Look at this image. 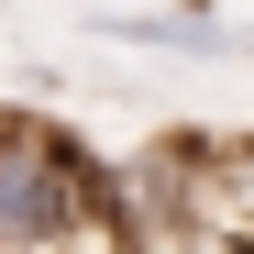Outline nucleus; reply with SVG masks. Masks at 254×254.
Segmentation results:
<instances>
[{"label":"nucleus","mask_w":254,"mask_h":254,"mask_svg":"<svg viewBox=\"0 0 254 254\" xmlns=\"http://www.w3.org/2000/svg\"><path fill=\"white\" fill-rule=\"evenodd\" d=\"M243 56H254V22H243Z\"/></svg>","instance_id":"nucleus-3"},{"label":"nucleus","mask_w":254,"mask_h":254,"mask_svg":"<svg viewBox=\"0 0 254 254\" xmlns=\"http://www.w3.org/2000/svg\"><path fill=\"white\" fill-rule=\"evenodd\" d=\"M89 33H111V45H166V56H243V33L221 11H89Z\"/></svg>","instance_id":"nucleus-1"},{"label":"nucleus","mask_w":254,"mask_h":254,"mask_svg":"<svg viewBox=\"0 0 254 254\" xmlns=\"http://www.w3.org/2000/svg\"><path fill=\"white\" fill-rule=\"evenodd\" d=\"M0 254H11V122H0Z\"/></svg>","instance_id":"nucleus-2"}]
</instances>
